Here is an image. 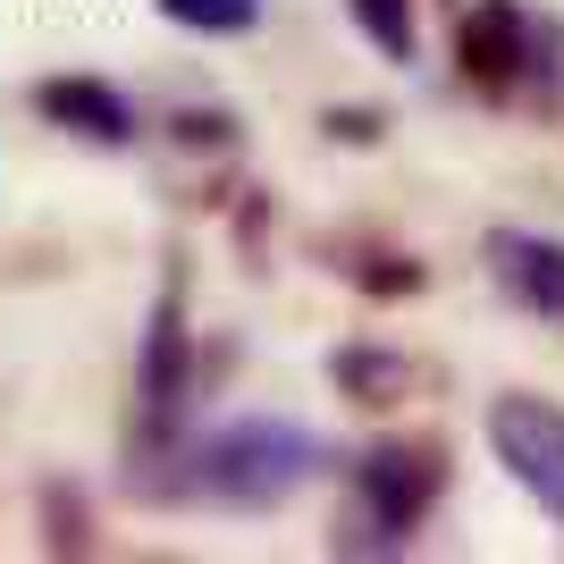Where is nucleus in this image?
Here are the masks:
<instances>
[{"instance_id": "1", "label": "nucleus", "mask_w": 564, "mask_h": 564, "mask_svg": "<svg viewBox=\"0 0 564 564\" xmlns=\"http://www.w3.org/2000/svg\"><path fill=\"white\" fill-rule=\"evenodd\" d=\"M321 464V438L295 422H228L219 438L194 447V489L212 497V506H279L295 497Z\"/></svg>"}, {"instance_id": "2", "label": "nucleus", "mask_w": 564, "mask_h": 564, "mask_svg": "<svg viewBox=\"0 0 564 564\" xmlns=\"http://www.w3.org/2000/svg\"><path fill=\"white\" fill-rule=\"evenodd\" d=\"M447 489V447L438 438H388L354 464V514H346V547H404L422 531V514Z\"/></svg>"}, {"instance_id": "3", "label": "nucleus", "mask_w": 564, "mask_h": 564, "mask_svg": "<svg viewBox=\"0 0 564 564\" xmlns=\"http://www.w3.org/2000/svg\"><path fill=\"white\" fill-rule=\"evenodd\" d=\"M455 68L480 101H522L531 76L547 68V25L522 9V0H480L455 25Z\"/></svg>"}, {"instance_id": "4", "label": "nucleus", "mask_w": 564, "mask_h": 564, "mask_svg": "<svg viewBox=\"0 0 564 564\" xmlns=\"http://www.w3.org/2000/svg\"><path fill=\"white\" fill-rule=\"evenodd\" d=\"M489 447H497V464L514 471V489L547 522H564V404L531 397V388H506L489 404Z\"/></svg>"}, {"instance_id": "5", "label": "nucleus", "mask_w": 564, "mask_h": 564, "mask_svg": "<svg viewBox=\"0 0 564 564\" xmlns=\"http://www.w3.org/2000/svg\"><path fill=\"white\" fill-rule=\"evenodd\" d=\"M489 279L514 295L531 321L564 329V245L556 236H531V228H497L489 236Z\"/></svg>"}, {"instance_id": "6", "label": "nucleus", "mask_w": 564, "mask_h": 564, "mask_svg": "<svg viewBox=\"0 0 564 564\" xmlns=\"http://www.w3.org/2000/svg\"><path fill=\"white\" fill-rule=\"evenodd\" d=\"M186 388H194V337H186V304H177V286L161 295V312H152V337H143V422H177L186 413Z\"/></svg>"}, {"instance_id": "7", "label": "nucleus", "mask_w": 564, "mask_h": 564, "mask_svg": "<svg viewBox=\"0 0 564 564\" xmlns=\"http://www.w3.org/2000/svg\"><path fill=\"white\" fill-rule=\"evenodd\" d=\"M34 110L51 118V127H68V135L85 143H135V101L118 94V85H101V76H51L43 94H34Z\"/></svg>"}, {"instance_id": "8", "label": "nucleus", "mask_w": 564, "mask_h": 564, "mask_svg": "<svg viewBox=\"0 0 564 564\" xmlns=\"http://www.w3.org/2000/svg\"><path fill=\"white\" fill-rule=\"evenodd\" d=\"M329 379H337V397L346 404H379V413H388V404H404L413 397V354H397V346H337L329 354Z\"/></svg>"}, {"instance_id": "9", "label": "nucleus", "mask_w": 564, "mask_h": 564, "mask_svg": "<svg viewBox=\"0 0 564 564\" xmlns=\"http://www.w3.org/2000/svg\"><path fill=\"white\" fill-rule=\"evenodd\" d=\"M346 18L362 25V43L379 51V59H413V0H346Z\"/></svg>"}, {"instance_id": "10", "label": "nucleus", "mask_w": 564, "mask_h": 564, "mask_svg": "<svg viewBox=\"0 0 564 564\" xmlns=\"http://www.w3.org/2000/svg\"><path fill=\"white\" fill-rule=\"evenodd\" d=\"M161 18L194 25V34H245L261 9H253V0H161Z\"/></svg>"}, {"instance_id": "11", "label": "nucleus", "mask_w": 564, "mask_h": 564, "mask_svg": "<svg viewBox=\"0 0 564 564\" xmlns=\"http://www.w3.org/2000/svg\"><path fill=\"white\" fill-rule=\"evenodd\" d=\"M337 270H346L354 286H371V295H413V286H422V270L404 253H354V261H337Z\"/></svg>"}, {"instance_id": "12", "label": "nucleus", "mask_w": 564, "mask_h": 564, "mask_svg": "<svg viewBox=\"0 0 564 564\" xmlns=\"http://www.w3.org/2000/svg\"><path fill=\"white\" fill-rule=\"evenodd\" d=\"M51 547L85 556V522H76V489H51Z\"/></svg>"}]
</instances>
